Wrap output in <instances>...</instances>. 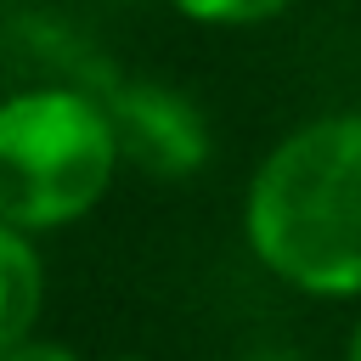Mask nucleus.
<instances>
[{
  "label": "nucleus",
  "instance_id": "1",
  "mask_svg": "<svg viewBox=\"0 0 361 361\" xmlns=\"http://www.w3.org/2000/svg\"><path fill=\"white\" fill-rule=\"evenodd\" d=\"M243 237L293 293L361 299V113H322L259 158Z\"/></svg>",
  "mask_w": 361,
  "mask_h": 361
},
{
  "label": "nucleus",
  "instance_id": "2",
  "mask_svg": "<svg viewBox=\"0 0 361 361\" xmlns=\"http://www.w3.org/2000/svg\"><path fill=\"white\" fill-rule=\"evenodd\" d=\"M118 130L102 96L79 85H28L0 96V220L39 237L85 220L118 175Z\"/></svg>",
  "mask_w": 361,
  "mask_h": 361
},
{
  "label": "nucleus",
  "instance_id": "3",
  "mask_svg": "<svg viewBox=\"0 0 361 361\" xmlns=\"http://www.w3.org/2000/svg\"><path fill=\"white\" fill-rule=\"evenodd\" d=\"M113 130L124 158H135L152 175H192L209 158V124L203 113L169 90V85H118L107 96Z\"/></svg>",
  "mask_w": 361,
  "mask_h": 361
},
{
  "label": "nucleus",
  "instance_id": "4",
  "mask_svg": "<svg viewBox=\"0 0 361 361\" xmlns=\"http://www.w3.org/2000/svg\"><path fill=\"white\" fill-rule=\"evenodd\" d=\"M45 310V259L28 231L0 220V350L23 344Z\"/></svg>",
  "mask_w": 361,
  "mask_h": 361
},
{
  "label": "nucleus",
  "instance_id": "5",
  "mask_svg": "<svg viewBox=\"0 0 361 361\" xmlns=\"http://www.w3.org/2000/svg\"><path fill=\"white\" fill-rule=\"evenodd\" d=\"M186 23H203V28H254V23H271L282 17L293 0H169Z\"/></svg>",
  "mask_w": 361,
  "mask_h": 361
},
{
  "label": "nucleus",
  "instance_id": "6",
  "mask_svg": "<svg viewBox=\"0 0 361 361\" xmlns=\"http://www.w3.org/2000/svg\"><path fill=\"white\" fill-rule=\"evenodd\" d=\"M0 361H79L68 344H56V338H39V333H28L23 344H11V350H0Z\"/></svg>",
  "mask_w": 361,
  "mask_h": 361
},
{
  "label": "nucleus",
  "instance_id": "7",
  "mask_svg": "<svg viewBox=\"0 0 361 361\" xmlns=\"http://www.w3.org/2000/svg\"><path fill=\"white\" fill-rule=\"evenodd\" d=\"M243 361H299L293 350H282V344H259V350H248Z\"/></svg>",
  "mask_w": 361,
  "mask_h": 361
},
{
  "label": "nucleus",
  "instance_id": "8",
  "mask_svg": "<svg viewBox=\"0 0 361 361\" xmlns=\"http://www.w3.org/2000/svg\"><path fill=\"white\" fill-rule=\"evenodd\" d=\"M344 361H361V316H355V327H350V344H344Z\"/></svg>",
  "mask_w": 361,
  "mask_h": 361
},
{
  "label": "nucleus",
  "instance_id": "9",
  "mask_svg": "<svg viewBox=\"0 0 361 361\" xmlns=\"http://www.w3.org/2000/svg\"><path fill=\"white\" fill-rule=\"evenodd\" d=\"M0 6H6V0H0Z\"/></svg>",
  "mask_w": 361,
  "mask_h": 361
}]
</instances>
